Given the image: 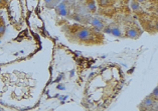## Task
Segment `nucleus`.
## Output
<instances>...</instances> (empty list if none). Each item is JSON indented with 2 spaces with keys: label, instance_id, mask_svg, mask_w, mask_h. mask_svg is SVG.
<instances>
[{
  "label": "nucleus",
  "instance_id": "obj_1",
  "mask_svg": "<svg viewBox=\"0 0 158 111\" xmlns=\"http://www.w3.org/2000/svg\"><path fill=\"white\" fill-rule=\"evenodd\" d=\"M91 34H92V31L88 28H82L81 30L78 31L77 33V36L80 40H90L91 39Z\"/></svg>",
  "mask_w": 158,
  "mask_h": 111
},
{
  "label": "nucleus",
  "instance_id": "obj_2",
  "mask_svg": "<svg viewBox=\"0 0 158 111\" xmlns=\"http://www.w3.org/2000/svg\"><path fill=\"white\" fill-rule=\"evenodd\" d=\"M154 103H156V102H154V99H153L152 96H148V97H146L145 99L143 100V102L141 103V107H146L147 110V108H149L151 106H154Z\"/></svg>",
  "mask_w": 158,
  "mask_h": 111
},
{
  "label": "nucleus",
  "instance_id": "obj_3",
  "mask_svg": "<svg viewBox=\"0 0 158 111\" xmlns=\"http://www.w3.org/2000/svg\"><path fill=\"white\" fill-rule=\"evenodd\" d=\"M127 36L130 37V38H135L136 36H137V31H136V29L130 28L129 30L127 31Z\"/></svg>",
  "mask_w": 158,
  "mask_h": 111
},
{
  "label": "nucleus",
  "instance_id": "obj_4",
  "mask_svg": "<svg viewBox=\"0 0 158 111\" xmlns=\"http://www.w3.org/2000/svg\"><path fill=\"white\" fill-rule=\"evenodd\" d=\"M92 24L94 25V26H97V27H99V29H100V27H102L103 25H102V22L98 19V18H95V19H93L92 20Z\"/></svg>",
  "mask_w": 158,
  "mask_h": 111
},
{
  "label": "nucleus",
  "instance_id": "obj_5",
  "mask_svg": "<svg viewBox=\"0 0 158 111\" xmlns=\"http://www.w3.org/2000/svg\"><path fill=\"white\" fill-rule=\"evenodd\" d=\"M66 13H67V10H66V8H65V5H61L58 7V14H61V15H66Z\"/></svg>",
  "mask_w": 158,
  "mask_h": 111
},
{
  "label": "nucleus",
  "instance_id": "obj_6",
  "mask_svg": "<svg viewBox=\"0 0 158 111\" xmlns=\"http://www.w3.org/2000/svg\"><path fill=\"white\" fill-rule=\"evenodd\" d=\"M99 4L103 7L110 5V0H99Z\"/></svg>",
  "mask_w": 158,
  "mask_h": 111
},
{
  "label": "nucleus",
  "instance_id": "obj_7",
  "mask_svg": "<svg viewBox=\"0 0 158 111\" xmlns=\"http://www.w3.org/2000/svg\"><path fill=\"white\" fill-rule=\"evenodd\" d=\"M131 7H132L134 10H137V9L139 8V3L136 2V1H133V2L131 3Z\"/></svg>",
  "mask_w": 158,
  "mask_h": 111
},
{
  "label": "nucleus",
  "instance_id": "obj_8",
  "mask_svg": "<svg viewBox=\"0 0 158 111\" xmlns=\"http://www.w3.org/2000/svg\"><path fill=\"white\" fill-rule=\"evenodd\" d=\"M112 32H113V34H115L116 36H120V35H121V33H120V30H119V29H117V28H114L113 30H112Z\"/></svg>",
  "mask_w": 158,
  "mask_h": 111
},
{
  "label": "nucleus",
  "instance_id": "obj_9",
  "mask_svg": "<svg viewBox=\"0 0 158 111\" xmlns=\"http://www.w3.org/2000/svg\"><path fill=\"white\" fill-rule=\"evenodd\" d=\"M153 97H155V99L157 98V96H158V89H157V87H155L154 88V90H153Z\"/></svg>",
  "mask_w": 158,
  "mask_h": 111
},
{
  "label": "nucleus",
  "instance_id": "obj_10",
  "mask_svg": "<svg viewBox=\"0 0 158 111\" xmlns=\"http://www.w3.org/2000/svg\"><path fill=\"white\" fill-rule=\"evenodd\" d=\"M2 3H3V0H0V5H1Z\"/></svg>",
  "mask_w": 158,
  "mask_h": 111
},
{
  "label": "nucleus",
  "instance_id": "obj_11",
  "mask_svg": "<svg viewBox=\"0 0 158 111\" xmlns=\"http://www.w3.org/2000/svg\"><path fill=\"white\" fill-rule=\"evenodd\" d=\"M45 1H46V2H48V1H51V0H45Z\"/></svg>",
  "mask_w": 158,
  "mask_h": 111
},
{
  "label": "nucleus",
  "instance_id": "obj_12",
  "mask_svg": "<svg viewBox=\"0 0 158 111\" xmlns=\"http://www.w3.org/2000/svg\"><path fill=\"white\" fill-rule=\"evenodd\" d=\"M0 111H3V110H2V109H1V108H0Z\"/></svg>",
  "mask_w": 158,
  "mask_h": 111
}]
</instances>
